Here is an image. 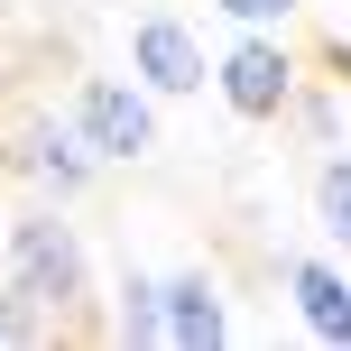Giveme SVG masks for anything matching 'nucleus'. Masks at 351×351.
I'll list each match as a JSON object with an SVG mask.
<instances>
[{"label": "nucleus", "mask_w": 351, "mask_h": 351, "mask_svg": "<svg viewBox=\"0 0 351 351\" xmlns=\"http://www.w3.org/2000/svg\"><path fill=\"white\" fill-rule=\"evenodd\" d=\"M0 268H10V287H19L47 324H74V315L93 305V250H84V231H74V222H56V204H37V213H19V222H10Z\"/></svg>", "instance_id": "nucleus-1"}, {"label": "nucleus", "mask_w": 351, "mask_h": 351, "mask_svg": "<svg viewBox=\"0 0 351 351\" xmlns=\"http://www.w3.org/2000/svg\"><path fill=\"white\" fill-rule=\"evenodd\" d=\"M65 121L84 130V148L102 167H139L148 148H158V93H148L139 74H84Z\"/></svg>", "instance_id": "nucleus-2"}, {"label": "nucleus", "mask_w": 351, "mask_h": 351, "mask_svg": "<svg viewBox=\"0 0 351 351\" xmlns=\"http://www.w3.org/2000/svg\"><path fill=\"white\" fill-rule=\"evenodd\" d=\"M296 47H287V28H241L222 56H213V93H222L231 121H287V102H296Z\"/></svg>", "instance_id": "nucleus-3"}, {"label": "nucleus", "mask_w": 351, "mask_h": 351, "mask_svg": "<svg viewBox=\"0 0 351 351\" xmlns=\"http://www.w3.org/2000/svg\"><path fill=\"white\" fill-rule=\"evenodd\" d=\"M130 74H139L158 102H176V93L213 84V56H204V37H194L176 10H139L130 19Z\"/></svg>", "instance_id": "nucleus-4"}, {"label": "nucleus", "mask_w": 351, "mask_h": 351, "mask_svg": "<svg viewBox=\"0 0 351 351\" xmlns=\"http://www.w3.org/2000/svg\"><path fill=\"white\" fill-rule=\"evenodd\" d=\"M10 167H19V176H37L56 204H74V194L102 176V158L84 148V130H74V121H28V130H19V148H10Z\"/></svg>", "instance_id": "nucleus-5"}, {"label": "nucleus", "mask_w": 351, "mask_h": 351, "mask_svg": "<svg viewBox=\"0 0 351 351\" xmlns=\"http://www.w3.org/2000/svg\"><path fill=\"white\" fill-rule=\"evenodd\" d=\"M287 305H296V324L315 342L351 351V268H333V259H287Z\"/></svg>", "instance_id": "nucleus-6"}, {"label": "nucleus", "mask_w": 351, "mask_h": 351, "mask_svg": "<svg viewBox=\"0 0 351 351\" xmlns=\"http://www.w3.org/2000/svg\"><path fill=\"white\" fill-rule=\"evenodd\" d=\"M167 342L176 351H222L231 342V305H222L213 268H176L167 278Z\"/></svg>", "instance_id": "nucleus-7"}, {"label": "nucleus", "mask_w": 351, "mask_h": 351, "mask_svg": "<svg viewBox=\"0 0 351 351\" xmlns=\"http://www.w3.org/2000/svg\"><path fill=\"white\" fill-rule=\"evenodd\" d=\"M111 342H167V278L121 268V287H111Z\"/></svg>", "instance_id": "nucleus-8"}, {"label": "nucleus", "mask_w": 351, "mask_h": 351, "mask_svg": "<svg viewBox=\"0 0 351 351\" xmlns=\"http://www.w3.org/2000/svg\"><path fill=\"white\" fill-rule=\"evenodd\" d=\"M315 222H324L333 250H351V158H342V148L315 167Z\"/></svg>", "instance_id": "nucleus-9"}, {"label": "nucleus", "mask_w": 351, "mask_h": 351, "mask_svg": "<svg viewBox=\"0 0 351 351\" xmlns=\"http://www.w3.org/2000/svg\"><path fill=\"white\" fill-rule=\"evenodd\" d=\"M47 333H56V324L37 315V305L10 287V268H0V351H10V342H47Z\"/></svg>", "instance_id": "nucleus-10"}, {"label": "nucleus", "mask_w": 351, "mask_h": 351, "mask_svg": "<svg viewBox=\"0 0 351 351\" xmlns=\"http://www.w3.org/2000/svg\"><path fill=\"white\" fill-rule=\"evenodd\" d=\"M213 10H222L231 28H287V19H296L305 0H213Z\"/></svg>", "instance_id": "nucleus-11"}, {"label": "nucleus", "mask_w": 351, "mask_h": 351, "mask_svg": "<svg viewBox=\"0 0 351 351\" xmlns=\"http://www.w3.org/2000/svg\"><path fill=\"white\" fill-rule=\"evenodd\" d=\"M287 111L305 121V139H315V148H333V139H342V111H333V93H296Z\"/></svg>", "instance_id": "nucleus-12"}]
</instances>
